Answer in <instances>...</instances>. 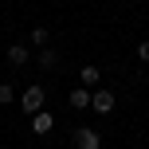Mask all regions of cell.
Returning <instances> with one entry per match:
<instances>
[{
  "label": "cell",
  "mask_w": 149,
  "mask_h": 149,
  "mask_svg": "<svg viewBox=\"0 0 149 149\" xmlns=\"http://www.w3.org/2000/svg\"><path fill=\"white\" fill-rule=\"evenodd\" d=\"M4 59L12 63V67H24V63L31 59V51H28V43H12V47L4 51Z\"/></svg>",
  "instance_id": "5"
},
{
  "label": "cell",
  "mask_w": 149,
  "mask_h": 149,
  "mask_svg": "<svg viewBox=\"0 0 149 149\" xmlns=\"http://www.w3.org/2000/svg\"><path fill=\"white\" fill-rule=\"evenodd\" d=\"M36 63H39V67H43V71H55V67H59V51H51V47H39Z\"/></svg>",
  "instance_id": "6"
},
{
  "label": "cell",
  "mask_w": 149,
  "mask_h": 149,
  "mask_svg": "<svg viewBox=\"0 0 149 149\" xmlns=\"http://www.w3.org/2000/svg\"><path fill=\"white\" fill-rule=\"evenodd\" d=\"M79 79H82V86H98V79H102V74H98L94 63H86V67L79 71Z\"/></svg>",
  "instance_id": "8"
},
{
  "label": "cell",
  "mask_w": 149,
  "mask_h": 149,
  "mask_svg": "<svg viewBox=\"0 0 149 149\" xmlns=\"http://www.w3.org/2000/svg\"><path fill=\"white\" fill-rule=\"evenodd\" d=\"M51 126H55V114H47V110H39V114H31V134H51Z\"/></svg>",
  "instance_id": "4"
},
{
  "label": "cell",
  "mask_w": 149,
  "mask_h": 149,
  "mask_svg": "<svg viewBox=\"0 0 149 149\" xmlns=\"http://www.w3.org/2000/svg\"><path fill=\"white\" fill-rule=\"evenodd\" d=\"M43 86H28V90H24V94H20V106H24V110H28V114H39V110H43Z\"/></svg>",
  "instance_id": "2"
},
{
  "label": "cell",
  "mask_w": 149,
  "mask_h": 149,
  "mask_svg": "<svg viewBox=\"0 0 149 149\" xmlns=\"http://www.w3.org/2000/svg\"><path fill=\"white\" fill-rule=\"evenodd\" d=\"M71 106H74V110H86V106H90V90L86 86H74L71 90Z\"/></svg>",
  "instance_id": "7"
},
{
  "label": "cell",
  "mask_w": 149,
  "mask_h": 149,
  "mask_svg": "<svg viewBox=\"0 0 149 149\" xmlns=\"http://www.w3.org/2000/svg\"><path fill=\"white\" fill-rule=\"evenodd\" d=\"M71 141H74V149H102V137H98L90 126H79L71 134Z\"/></svg>",
  "instance_id": "1"
},
{
  "label": "cell",
  "mask_w": 149,
  "mask_h": 149,
  "mask_svg": "<svg viewBox=\"0 0 149 149\" xmlns=\"http://www.w3.org/2000/svg\"><path fill=\"white\" fill-rule=\"evenodd\" d=\"M90 106L98 114H110L114 110V90H90Z\"/></svg>",
  "instance_id": "3"
},
{
  "label": "cell",
  "mask_w": 149,
  "mask_h": 149,
  "mask_svg": "<svg viewBox=\"0 0 149 149\" xmlns=\"http://www.w3.org/2000/svg\"><path fill=\"white\" fill-rule=\"evenodd\" d=\"M47 39H51L47 28H31V43H36V47H47Z\"/></svg>",
  "instance_id": "9"
},
{
  "label": "cell",
  "mask_w": 149,
  "mask_h": 149,
  "mask_svg": "<svg viewBox=\"0 0 149 149\" xmlns=\"http://www.w3.org/2000/svg\"><path fill=\"white\" fill-rule=\"evenodd\" d=\"M137 59H141V63H149V39H145V43H137Z\"/></svg>",
  "instance_id": "11"
},
{
  "label": "cell",
  "mask_w": 149,
  "mask_h": 149,
  "mask_svg": "<svg viewBox=\"0 0 149 149\" xmlns=\"http://www.w3.org/2000/svg\"><path fill=\"white\" fill-rule=\"evenodd\" d=\"M12 98H16V86L12 82H0V106H8Z\"/></svg>",
  "instance_id": "10"
}]
</instances>
